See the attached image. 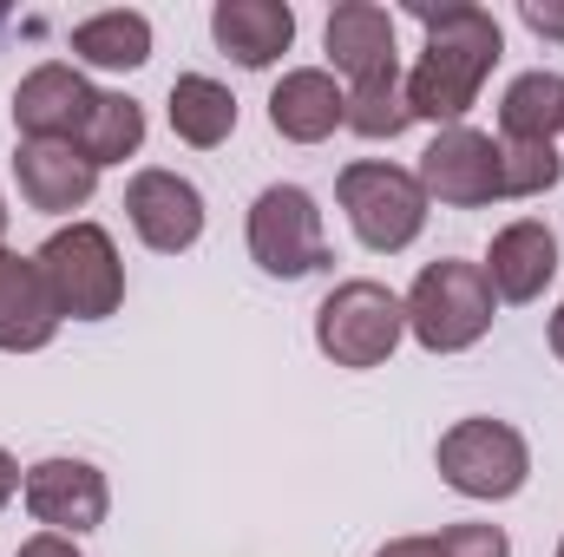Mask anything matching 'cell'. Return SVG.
I'll use <instances>...</instances> for the list:
<instances>
[{
    "mask_svg": "<svg viewBox=\"0 0 564 557\" xmlns=\"http://www.w3.org/2000/svg\"><path fill=\"white\" fill-rule=\"evenodd\" d=\"M414 20L426 26V53H421V66L408 73V106H414V119H433L446 132V125H459L479 106V86L499 66L506 33L473 0H446V7L414 0Z\"/></svg>",
    "mask_w": 564,
    "mask_h": 557,
    "instance_id": "cell-1",
    "label": "cell"
},
{
    "mask_svg": "<svg viewBox=\"0 0 564 557\" xmlns=\"http://www.w3.org/2000/svg\"><path fill=\"white\" fill-rule=\"evenodd\" d=\"M408 335L421 341L426 354H466L473 341H486L492 315H499V295L479 263H459V256H440L426 263L414 288H408Z\"/></svg>",
    "mask_w": 564,
    "mask_h": 557,
    "instance_id": "cell-2",
    "label": "cell"
},
{
    "mask_svg": "<svg viewBox=\"0 0 564 557\" xmlns=\"http://www.w3.org/2000/svg\"><path fill=\"white\" fill-rule=\"evenodd\" d=\"M33 263H40V282H46L59 321H66V315H73V321H106V315L126 302L119 243H112L99 223H66V230H53V237L33 250Z\"/></svg>",
    "mask_w": 564,
    "mask_h": 557,
    "instance_id": "cell-3",
    "label": "cell"
},
{
    "mask_svg": "<svg viewBox=\"0 0 564 557\" xmlns=\"http://www.w3.org/2000/svg\"><path fill=\"white\" fill-rule=\"evenodd\" d=\"M408 335V308L388 282H335L315 308V348L335 368H381Z\"/></svg>",
    "mask_w": 564,
    "mask_h": 557,
    "instance_id": "cell-4",
    "label": "cell"
},
{
    "mask_svg": "<svg viewBox=\"0 0 564 557\" xmlns=\"http://www.w3.org/2000/svg\"><path fill=\"white\" fill-rule=\"evenodd\" d=\"M433 466H440V479H446L459 499H486V505H492V499L525 492V479H532V446H525V433L506 426V419H459V426L440 433Z\"/></svg>",
    "mask_w": 564,
    "mask_h": 557,
    "instance_id": "cell-5",
    "label": "cell"
},
{
    "mask_svg": "<svg viewBox=\"0 0 564 557\" xmlns=\"http://www.w3.org/2000/svg\"><path fill=\"white\" fill-rule=\"evenodd\" d=\"M335 197H341L355 237H361L375 256L408 250V243L426 230V190H421V177L401 171V164L361 157V164H348V171L335 177Z\"/></svg>",
    "mask_w": 564,
    "mask_h": 557,
    "instance_id": "cell-6",
    "label": "cell"
},
{
    "mask_svg": "<svg viewBox=\"0 0 564 557\" xmlns=\"http://www.w3.org/2000/svg\"><path fill=\"white\" fill-rule=\"evenodd\" d=\"M250 256L263 276L302 282L328 270V237H322V210L302 184H270L250 204Z\"/></svg>",
    "mask_w": 564,
    "mask_h": 557,
    "instance_id": "cell-7",
    "label": "cell"
},
{
    "mask_svg": "<svg viewBox=\"0 0 564 557\" xmlns=\"http://www.w3.org/2000/svg\"><path fill=\"white\" fill-rule=\"evenodd\" d=\"M414 177H421L426 197H440L446 210H486V204L506 197V184H499V139L473 132V125H446L421 151Z\"/></svg>",
    "mask_w": 564,
    "mask_h": 557,
    "instance_id": "cell-8",
    "label": "cell"
},
{
    "mask_svg": "<svg viewBox=\"0 0 564 557\" xmlns=\"http://www.w3.org/2000/svg\"><path fill=\"white\" fill-rule=\"evenodd\" d=\"M20 492H26V512H33L46 532H59V538L99 532V525H106V512H112L106 472H99L93 459H66V452H59V459L26 466Z\"/></svg>",
    "mask_w": 564,
    "mask_h": 557,
    "instance_id": "cell-9",
    "label": "cell"
},
{
    "mask_svg": "<svg viewBox=\"0 0 564 557\" xmlns=\"http://www.w3.org/2000/svg\"><path fill=\"white\" fill-rule=\"evenodd\" d=\"M126 217H132V230H139L144 250L177 256V250H191V243L204 237V190H197L191 177L151 164V171H139V177L126 184Z\"/></svg>",
    "mask_w": 564,
    "mask_h": 557,
    "instance_id": "cell-10",
    "label": "cell"
},
{
    "mask_svg": "<svg viewBox=\"0 0 564 557\" xmlns=\"http://www.w3.org/2000/svg\"><path fill=\"white\" fill-rule=\"evenodd\" d=\"M13 184H20L26 210L66 217V210H86L93 204L99 164L73 139H20V151H13Z\"/></svg>",
    "mask_w": 564,
    "mask_h": 557,
    "instance_id": "cell-11",
    "label": "cell"
},
{
    "mask_svg": "<svg viewBox=\"0 0 564 557\" xmlns=\"http://www.w3.org/2000/svg\"><path fill=\"white\" fill-rule=\"evenodd\" d=\"M93 106H99V92L66 59H46V66H33L13 86V125H20V139H73L79 144Z\"/></svg>",
    "mask_w": 564,
    "mask_h": 557,
    "instance_id": "cell-12",
    "label": "cell"
},
{
    "mask_svg": "<svg viewBox=\"0 0 564 557\" xmlns=\"http://www.w3.org/2000/svg\"><path fill=\"white\" fill-rule=\"evenodd\" d=\"M479 270H486V282H492L499 302H539L545 282L558 276V237H552V223H539V217L506 223V230L492 237V250H486Z\"/></svg>",
    "mask_w": 564,
    "mask_h": 557,
    "instance_id": "cell-13",
    "label": "cell"
},
{
    "mask_svg": "<svg viewBox=\"0 0 564 557\" xmlns=\"http://www.w3.org/2000/svg\"><path fill=\"white\" fill-rule=\"evenodd\" d=\"M59 335V308L40 282V263L0 250V354H40Z\"/></svg>",
    "mask_w": 564,
    "mask_h": 557,
    "instance_id": "cell-14",
    "label": "cell"
},
{
    "mask_svg": "<svg viewBox=\"0 0 564 557\" xmlns=\"http://www.w3.org/2000/svg\"><path fill=\"white\" fill-rule=\"evenodd\" d=\"M270 125H276V139H289V144L335 139V125H348V92L335 86V73L295 66V73H282V86L270 92Z\"/></svg>",
    "mask_w": 564,
    "mask_h": 557,
    "instance_id": "cell-15",
    "label": "cell"
},
{
    "mask_svg": "<svg viewBox=\"0 0 564 557\" xmlns=\"http://www.w3.org/2000/svg\"><path fill=\"white\" fill-rule=\"evenodd\" d=\"M210 40L237 66L263 73V66H276L282 53L295 46V13L282 0H217L210 7Z\"/></svg>",
    "mask_w": 564,
    "mask_h": 557,
    "instance_id": "cell-16",
    "label": "cell"
},
{
    "mask_svg": "<svg viewBox=\"0 0 564 557\" xmlns=\"http://www.w3.org/2000/svg\"><path fill=\"white\" fill-rule=\"evenodd\" d=\"M322 40H328L335 73H348V79H375V73L394 66V13L375 7V0H341L328 13Z\"/></svg>",
    "mask_w": 564,
    "mask_h": 557,
    "instance_id": "cell-17",
    "label": "cell"
},
{
    "mask_svg": "<svg viewBox=\"0 0 564 557\" xmlns=\"http://www.w3.org/2000/svg\"><path fill=\"white\" fill-rule=\"evenodd\" d=\"M171 132L197 151H217V144L237 132V99L224 79L210 73H177L171 79Z\"/></svg>",
    "mask_w": 564,
    "mask_h": 557,
    "instance_id": "cell-18",
    "label": "cell"
},
{
    "mask_svg": "<svg viewBox=\"0 0 564 557\" xmlns=\"http://www.w3.org/2000/svg\"><path fill=\"white\" fill-rule=\"evenodd\" d=\"M73 59L79 66H99V73H132L151 59V20L132 7H112V13H93L73 26Z\"/></svg>",
    "mask_w": 564,
    "mask_h": 557,
    "instance_id": "cell-19",
    "label": "cell"
},
{
    "mask_svg": "<svg viewBox=\"0 0 564 557\" xmlns=\"http://www.w3.org/2000/svg\"><path fill=\"white\" fill-rule=\"evenodd\" d=\"M564 132V73H519L499 99V139L552 144Z\"/></svg>",
    "mask_w": 564,
    "mask_h": 557,
    "instance_id": "cell-20",
    "label": "cell"
},
{
    "mask_svg": "<svg viewBox=\"0 0 564 557\" xmlns=\"http://www.w3.org/2000/svg\"><path fill=\"white\" fill-rule=\"evenodd\" d=\"M408 125H414V106H408L401 66H388V73L348 86V132H361V139H401Z\"/></svg>",
    "mask_w": 564,
    "mask_h": 557,
    "instance_id": "cell-21",
    "label": "cell"
},
{
    "mask_svg": "<svg viewBox=\"0 0 564 557\" xmlns=\"http://www.w3.org/2000/svg\"><path fill=\"white\" fill-rule=\"evenodd\" d=\"M139 144H144V106L126 99V92H99V106H93V119L79 132V151L106 171V164L139 157Z\"/></svg>",
    "mask_w": 564,
    "mask_h": 557,
    "instance_id": "cell-22",
    "label": "cell"
},
{
    "mask_svg": "<svg viewBox=\"0 0 564 557\" xmlns=\"http://www.w3.org/2000/svg\"><path fill=\"white\" fill-rule=\"evenodd\" d=\"M564 177V157L558 144H519V139H499V184L506 197H539Z\"/></svg>",
    "mask_w": 564,
    "mask_h": 557,
    "instance_id": "cell-23",
    "label": "cell"
},
{
    "mask_svg": "<svg viewBox=\"0 0 564 557\" xmlns=\"http://www.w3.org/2000/svg\"><path fill=\"white\" fill-rule=\"evenodd\" d=\"M433 538H440V557H512L499 525H446Z\"/></svg>",
    "mask_w": 564,
    "mask_h": 557,
    "instance_id": "cell-24",
    "label": "cell"
},
{
    "mask_svg": "<svg viewBox=\"0 0 564 557\" xmlns=\"http://www.w3.org/2000/svg\"><path fill=\"white\" fill-rule=\"evenodd\" d=\"M519 20H525L539 40H564V0H525Z\"/></svg>",
    "mask_w": 564,
    "mask_h": 557,
    "instance_id": "cell-25",
    "label": "cell"
},
{
    "mask_svg": "<svg viewBox=\"0 0 564 557\" xmlns=\"http://www.w3.org/2000/svg\"><path fill=\"white\" fill-rule=\"evenodd\" d=\"M13 557H79V551H73V538H59V532H40V538H26Z\"/></svg>",
    "mask_w": 564,
    "mask_h": 557,
    "instance_id": "cell-26",
    "label": "cell"
},
{
    "mask_svg": "<svg viewBox=\"0 0 564 557\" xmlns=\"http://www.w3.org/2000/svg\"><path fill=\"white\" fill-rule=\"evenodd\" d=\"M375 557H440V538H394V545H381Z\"/></svg>",
    "mask_w": 564,
    "mask_h": 557,
    "instance_id": "cell-27",
    "label": "cell"
},
{
    "mask_svg": "<svg viewBox=\"0 0 564 557\" xmlns=\"http://www.w3.org/2000/svg\"><path fill=\"white\" fill-rule=\"evenodd\" d=\"M20 492V466H13V452L0 446V512H7V499Z\"/></svg>",
    "mask_w": 564,
    "mask_h": 557,
    "instance_id": "cell-28",
    "label": "cell"
},
{
    "mask_svg": "<svg viewBox=\"0 0 564 557\" xmlns=\"http://www.w3.org/2000/svg\"><path fill=\"white\" fill-rule=\"evenodd\" d=\"M552 354L564 361V302H558V315H552Z\"/></svg>",
    "mask_w": 564,
    "mask_h": 557,
    "instance_id": "cell-29",
    "label": "cell"
},
{
    "mask_svg": "<svg viewBox=\"0 0 564 557\" xmlns=\"http://www.w3.org/2000/svg\"><path fill=\"white\" fill-rule=\"evenodd\" d=\"M0 237H7V204H0Z\"/></svg>",
    "mask_w": 564,
    "mask_h": 557,
    "instance_id": "cell-30",
    "label": "cell"
},
{
    "mask_svg": "<svg viewBox=\"0 0 564 557\" xmlns=\"http://www.w3.org/2000/svg\"><path fill=\"white\" fill-rule=\"evenodd\" d=\"M558 557H564V545H558Z\"/></svg>",
    "mask_w": 564,
    "mask_h": 557,
    "instance_id": "cell-31",
    "label": "cell"
}]
</instances>
